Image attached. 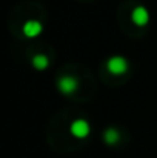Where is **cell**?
<instances>
[{"mask_svg": "<svg viewBox=\"0 0 157 158\" xmlns=\"http://www.w3.org/2000/svg\"><path fill=\"white\" fill-rule=\"evenodd\" d=\"M106 68H108V71L111 74L122 75V74H125L128 71V61H126V58H123L120 55H114V57H111L106 61Z\"/></svg>", "mask_w": 157, "mask_h": 158, "instance_id": "cell-1", "label": "cell"}, {"mask_svg": "<svg viewBox=\"0 0 157 158\" xmlns=\"http://www.w3.org/2000/svg\"><path fill=\"white\" fill-rule=\"evenodd\" d=\"M57 86H59V91L65 95H69L72 92L77 91L79 88V80L76 77H71V75H65V77H60L57 80Z\"/></svg>", "mask_w": 157, "mask_h": 158, "instance_id": "cell-2", "label": "cell"}, {"mask_svg": "<svg viewBox=\"0 0 157 158\" xmlns=\"http://www.w3.org/2000/svg\"><path fill=\"white\" fill-rule=\"evenodd\" d=\"M89 123L83 118H79V120H74L71 123V134L76 137V138H86L89 135Z\"/></svg>", "mask_w": 157, "mask_h": 158, "instance_id": "cell-3", "label": "cell"}, {"mask_svg": "<svg viewBox=\"0 0 157 158\" xmlns=\"http://www.w3.org/2000/svg\"><path fill=\"white\" fill-rule=\"evenodd\" d=\"M131 19L133 22L137 25V26H145L150 20V12L143 8V6H137L133 9V14H131Z\"/></svg>", "mask_w": 157, "mask_h": 158, "instance_id": "cell-4", "label": "cell"}, {"mask_svg": "<svg viewBox=\"0 0 157 158\" xmlns=\"http://www.w3.org/2000/svg\"><path fill=\"white\" fill-rule=\"evenodd\" d=\"M42 29H43V26H42V23L37 22V20H28V22L23 25V34H25L26 37H29V39L37 37V35L42 32Z\"/></svg>", "mask_w": 157, "mask_h": 158, "instance_id": "cell-5", "label": "cell"}, {"mask_svg": "<svg viewBox=\"0 0 157 158\" xmlns=\"http://www.w3.org/2000/svg\"><path fill=\"white\" fill-rule=\"evenodd\" d=\"M48 58H46V55H42V54H37V55H34L33 57V66L36 68V69H39V71H42V69H46L48 68Z\"/></svg>", "mask_w": 157, "mask_h": 158, "instance_id": "cell-6", "label": "cell"}, {"mask_svg": "<svg viewBox=\"0 0 157 158\" xmlns=\"http://www.w3.org/2000/svg\"><path fill=\"white\" fill-rule=\"evenodd\" d=\"M105 141L108 143V144H116L117 141H119V132L114 129V127H108L106 131H105Z\"/></svg>", "mask_w": 157, "mask_h": 158, "instance_id": "cell-7", "label": "cell"}]
</instances>
